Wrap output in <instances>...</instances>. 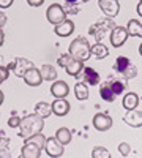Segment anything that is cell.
<instances>
[{
    "label": "cell",
    "mask_w": 142,
    "mask_h": 158,
    "mask_svg": "<svg viewBox=\"0 0 142 158\" xmlns=\"http://www.w3.org/2000/svg\"><path fill=\"white\" fill-rule=\"evenodd\" d=\"M126 32L131 36H140L142 38V24L136 19H130L128 21V25H126Z\"/></svg>",
    "instance_id": "20"
},
{
    "label": "cell",
    "mask_w": 142,
    "mask_h": 158,
    "mask_svg": "<svg viewBox=\"0 0 142 158\" xmlns=\"http://www.w3.org/2000/svg\"><path fill=\"white\" fill-rule=\"evenodd\" d=\"M24 81H25V84L27 85H30V87H36V85H40L41 84V81H43V77H41V73H40V70H36L35 67H32V68H29L27 71L24 73Z\"/></svg>",
    "instance_id": "12"
},
{
    "label": "cell",
    "mask_w": 142,
    "mask_h": 158,
    "mask_svg": "<svg viewBox=\"0 0 142 158\" xmlns=\"http://www.w3.org/2000/svg\"><path fill=\"white\" fill-rule=\"evenodd\" d=\"M99 94H101V98L104 100V101H114L115 100V94L112 92V89L109 87V84L108 82H104L101 87H99Z\"/></svg>",
    "instance_id": "26"
},
{
    "label": "cell",
    "mask_w": 142,
    "mask_h": 158,
    "mask_svg": "<svg viewBox=\"0 0 142 158\" xmlns=\"http://www.w3.org/2000/svg\"><path fill=\"white\" fill-rule=\"evenodd\" d=\"M25 141H32V142H35L36 146H40V147H41V150L44 149V144H46V138H44L41 133H36V135H33V136H30V138H25Z\"/></svg>",
    "instance_id": "28"
},
{
    "label": "cell",
    "mask_w": 142,
    "mask_h": 158,
    "mask_svg": "<svg viewBox=\"0 0 142 158\" xmlns=\"http://www.w3.org/2000/svg\"><path fill=\"white\" fill-rule=\"evenodd\" d=\"M13 2L14 0H0V8H8L13 5Z\"/></svg>",
    "instance_id": "33"
},
{
    "label": "cell",
    "mask_w": 142,
    "mask_h": 158,
    "mask_svg": "<svg viewBox=\"0 0 142 158\" xmlns=\"http://www.w3.org/2000/svg\"><path fill=\"white\" fill-rule=\"evenodd\" d=\"M44 118L41 115H38L36 112L32 115H27L21 118V123H19V135L25 139V138H30L36 133H41L43 127H44Z\"/></svg>",
    "instance_id": "1"
},
{
    "label": "cell",
    "mask_w": 142,
    "mask_h": 158,
    "mask_svg": "<svg viewBox=\"0 0 142 158\" xmlns=\"http://www.w3.org/2000/svg\"><path fill=\"white\" fill-rule=\"evenodd\" d=\"M8 74H10V68L8 67H0V84L8 77Z\"/></svg>",
    "instance_id": "32"
},
{
    "label": "cell",
    "mask_w": 142,
    "mask_h": 158,
    "mask_svg": "<svg viewBox=\"0 0 142 158\" xmlns=\"http://www.w3.org/2000/svg\"><path fill=\"white\" fill-rule=\"evenodd\" d=\"M139 54H140V56H142V44H140V46H139Z\"/></svg>",
    "instance_id": "41"
},
{
    "label": "cell",
    "mask_w": 142,
    "mask_h": 158,
    "mask_svg": "<svg viewBox=\"0 0 142 158\" xmlns=\"http://www.w3.org/2000/svg\"><path fill=\"white\" fill-rule=\"evenodd\" d=\"M81 2H88V0H81Z\"/></svg>",
    "instance_id": "42"
},
{
    "label": "cell",
    "mask_w": 142,
    "mask_h": 158,
    "mask_svg": "<svg viewBox=\"0 0 142 158\" xmlns=\"http://www.w3.org/2000/svg\"><path fill=\"white\" fill-rule=\"evenodd\" d=\"M117 74H119V73H117ZM106 82L109 84V87L112 89V92L115 94V97H117V95H122L123 92H125L128 79H126L125 76L119 74V77H109V79H108Z\"/></svg>",
    "instance_id": "11"
},
{
    "label": "cell",
    "mask_w": 142,
    "mask_h": 158,
    "mask_svg": "<svg viewBox=\"0 0 142 158\" xmlns=\"http://www.w3.org/2000/svg\"><path fill=\"white\" fill-rule=\"evenodd\" d=\"M8 142H10V139H3V138H0V152L5 150V149L8 147Z\"/></svg>",
    "instance_id": "34"
},
{
    "label": "cell",
    "mask_w": 142,
    "mask_h": 158,
    "mask_svg": "<svg viewBox=\"0 0 142 158\" xmlns=\"http://www.w3.org/2000/svg\"><path fill=\"white\" fill-rule=\"evenodd\" d=\"M59 65L65 68V71H67L68 74H71V76H76L77 73L84 68V62L74 59L71 54H63V56H60Z\"/></svg>",
    "instance_id": "5"
},
{
    "label": "cell",
    "mask_w": 142,
    "mask_h": 158,
    "mask_svg": "<svg viewBox=\"0 0 142 158\" xmlns=\"http://www.w3.org/2000/svg\"><path fill=\"white\" fill-rule=\"evenodd\" d=\"M137 13H139V16H142V0H140L139 5H137Z\"/></svg>",
    "instance_id": "37"
},
{
    "label": "cell",
    "mask_w": 142,
    "mask_h": 158,
    "mask_svg": "<svg viewBox=\"0 0 142 158\" xmlns=\"http://www.w3.org/2000/svg\"><path fill=\"white\" fill-rule=\"evenodd\" d=\"M40 73H41V77L44 81H54V79H57V70L52 65H43Z\"/></svg>",
    "instance_id": "22"
},
{
    "label": "cell",
    "mask_w": 142,
    "mask_h": 158,
    "mask_svg": "<svg viewBox=\"0 0 142 158\" xmlns=\"http://www.w3.org/2000/svg\"><path fill=\"white\" fill-rule=\"evenodd\" d=\"M92 46L88 44V41L85 38H76L74 41L70 44V54L81 60V62H85L90 59V56H92V49H90Z\"/></svg>",
    "instance_id": "2"
},
{
    "label": "cell",
    "mask_w": 142,
    "mask_h": 158,
    "mask_svg": "<svg viewBox=\"0 0 142 158\" xmlns=\"http://www.w3.org/2000/svg\"><path fill=\"white\" fill-rule=\"evenodd\" d=\"M32 67H33V63L30 60H27V59H14L11 62V70L14 71V74L18 77H22L24 73L27 71L29 68H32Z\"/></svg>",
    "instance_id": "13"
},
{
    "label": "cell",
    "mask_w": 142,
    "mask_h": 158,
    "mask_svg": "<svg viewBox=\"0 0 142 158\" xmlns=\"http://www.w3.org/2000/svg\"><path fill=\"white\" fill-rule=\"evenodd\" d=\"M139 104V97L136 94H133V92H130V94H126L125 98H123V108L126 111L130 109H136V106Z\"/></svg>",
    "instance_id": "21"
},
{
    "label": "cell",
    "mask_w": 142,
    "mask_h": 158,
    "mask_svg": "<svg viewBox=\"0 0 142 158\" xmlns=\"http://www.w3.org/2000/svg\"><path fill=\"white\" fill-rule=\"evenodd\" d=\"M46 16H47V21H49L51 24L57 25V24H60L62 21L67 19V13H65V10H63L62 5L52 3V5L47 8V15H46Z\"/></svg>",
    "instance_id": "6"
},
{
    "label": "cell",
    "mask_w": 142,
    "mask_h": 158,
    "mask_svg": "<svg viewBox=\"0 0 142 158\" xmlns=\"http://www.w3.org/2000/svg\"><path fill=\"white\" fill-rule=\"evenodd\" d=\"M19 123H21V118H19L18 115H13V117H10L8 125H10L11 128H18V127H19Z\"/></svg>",
    "instance_id": "31"
},
{
    "label": "cell",
    "mask_w": 142,
    "mask_h": 158,
    "mask_svg": "<svg viewBox=\"0 0 142 158\" xmlns=\"http://www.w3.org/2000/svg\"><path fill=\"white\" fill-rule=\"evenodd\" d=\"M119 152L123 155V156H128L130 155V152H131V146L128 142H122L120 146H119Z\"/></svg>",
    "instance_id": "30"
},
{
    "label": "cell",
    "mask_w": 142,
    "mask_h": 158,
    "mask_svg": "<svg viewBox=\"0 0 142 158\" xmlns=\"http://www.w3.org/2000/svg\"><path fill=\"white\" fill-rule=\"evenodd\" d=\"M123 120H125L126 125H130V127H133V128H139V127H142V112H140V111L130 109V111L125 114Z\"/></svg>",
    "instance_id": "16"
},
{
    "label": "cell",
    "mask_w": 142,
    "mask_h": 158,
    "mask_svg": "<svg viewBox=\"0 0 142 158\" xmlns=\"http://www.w3.org/2000/svg\"><path fill=\"white\" fill-rule=\"evenodd\" d=\"M114 27H115V24H114L112 19H99L98 22H95L92 27L88 29V32L96 40V43H99L108 33H111V30Z\"/></svg>",
    "instance_id": "4"
},
{
    "label": "cell",
    "mask_w": 142,
    "mask_h": 158,
    "mask_svg": "<svg viewBox=\"0 0 142 158\" xmlns=\"http://www.w3.org/2000/svg\"><path fill=\"white\" fill-rule=\"evenodd\" d=\"M51 108H52V112L55 115H67L68 111H70V103L65 100V98H57L52 104H51Z\"/></svg>",
    "instance_id": "18"
},
{
    "label": "cell",
    "mask_w": 142,
    "mask_h": 158,
    "mask_svg": "<svg viewBox=\"0 0 142 158\" xmlns=\"http://www.w3.org/2000/svg\"><path fill=\"white\" fill-rule=\"evenodd\" d=\"M74 94H76V98L79 100V101L87 100V98H88V89H87L85 82H82V81L77 82V84L74 85Z\"/></svg>",
    "instance_id": "23"
},
{
    "label": "cell",
    "mask_w": 142,
    "mask_h": 158,
    "mask_svg": "<svg viewBox=\"0 0 142 158\" xmlns=\"http://www.w3.org/2000/svg\"><path fill=\"white\" fill-rule=\"evenodd\" d=\"M73 32H74V24L70 19H65V21H62L60 24L55 25V33L59 36H68Z\"/></svg>",
    "instance_id": "19"
},
{
    "label": "cell",
    "mask_w": 142,
    "mask_h": 158,
    "mask_svg": "<svg viewBox=\"0 0 142 158\" xmlns=\"http://www.w3.org/2000/svg\"><path fill=\"white\" fill-rule=\"evenodd\" d=\"M43 2L44 0H27V3L30 6H40V5H43Z\"/></svg>",
    "instance_id": "35"
},
{
    "label": "cell",
    "mask_w": 142,
    "mask_h": 158,
    "mask_svg": "<svg viewBox=\"0 0 142 158\" xmlns=\"http://www.w3.org/2000/svg\"><path fill=\"white\" fill-rule=\"evenodd\" d=\"M21 155H22L24 158H40V155H41V147L36 146V144L32 142V141H25L24 147H22V150H21Z\"/></svg>",
    "instance_id": "15"
},
{
    "label": "cell",
    "mask_w": 142,
    "mask_h": 158,
    "mask_svg": "<svg viewBox=\"0 0 142 158\" xmlns=\"http://www.w3.org/2000/svg\"><path fill=\"white\" fill-rule=\"evenodd\" d=\"M92 49V54L96 57V59H104L109 56V49L104 46V44H101V43H96L93 44V48H90Z\"/></svg>",
    "instance_id": "25"
},
{
    "label": "cell",
    "mask_w": 142,
    "mask_h": 158,
    "mask_svg": "<svg viewBox=\"0 0 142 158\" xmlns=\"http://www.w3.org/2000/svg\"><path fill=\"white\" fill-rule=\"evenodd\" d=\"M76 77L79 79V81L85 82V84H90V85H96L99 82V73L96 70H93V68H88V67L82 68L79 73L76 74Z\"/></svg>",
    "instance_id": "7"
},
{
    "label": "cell",
    "mask_w": 142,
    "mask_h": 158,
    "mask_svg": "<svg viewBox=\"0 0 142 158\" xmlns=\"http://www.w3.org/2000/svg\"><path fill=\"white\" fill-rule=\"evenodd\" d=\"M68 84L65 81H55L52 85H51V94H52L55 98H65L68 95Z\"/></svg>",
    "instance_id": "17"
},
{
    "label": "cell",
    "mask_w": 142,
    "mask_h": 158,
    "mask_svg": "<svg viewBox=\"0 0 142 158\" xmlns=\"http://www.w3.org/2000/svg\"><path fill=\"white\" fill-rule=\"evenodd\" d=\"M5 24H6V16H5V13L0 11V29H2Z\"/></svg>",
    "instance_id": "36"
},
{
    "label": "cell",
    "mask_w": 142,
    "mask_h": 158,
    "mask_svg": "<svg viewBox=\"0 0 142 158\" xmlns=\"http://www.w3.org/2000/svg\"><path fill=\"white\" fill-rule=\"evenodd\" d=\"M44 149L47 152L49 156H62L63 155V144L57 139V138H49L46 139Z\"/></svg>",
    "instance_id": "10"
},
{
    "label": "cell",
    "mask_w": 142,
    "mask_h": 158,
    "mask_svg": "<svg viewBox=\"0 0 142 158\" xmlns=\"http://www.w3.org/2000/svg\"><path fill=\"white\" fill-rule=\"evenodd\" d=\"M35 111H36L38 115H41L43 118H46V117H49L51 114H52V108H51V104L46 103V101H40V103H38L35 106Z\"/></svg>",
    "instance_id": "24"
},
{
    "label": "cell",
    "mask_w": 142,
    "mask_h": 158,
    "mask_svg": "<svg viewBox=\"0 0 142 158\" xmlns=\"http://www.w3.org/2000/svg\"><path fill=\"white\" fill-rule=\"evenodd\" d=\"M114 71L119 73V74H122V76H125L126 79H133V77H136V74H137L136 65L131 63L130 59H126L125 56H119L117 59H115Z\"/></svg>",
    "instance_id": "3"
},
{
    "label": "cell",
    "mask_w": 142,
    "mask_h": 158,
    "mask_svg": "<svg viewBox=\"0 0 142 158\" xmlns=\"http://www.w3.org/2000/svg\"><path fill=\"white\" fill-rule=\"evenodd\" d=\"M2 103H3V92L0 90V106H2Z\"/></svg>",
    "instance_id": "40"
},
{
    "label": "cell",
    "mask_w": 142,
    "mask_h": 158,
    "mask_svg": "<svg viewBox=\"0 0 142 158\" xmlns=\"http://www.w3.org/2000/svg\"><path fill=\"white\" fill-rule=\"evenodd\" d=\"M55 138L65 146V144H68L71 141V131L68 128H59L57 133H55Z\"/></svg>",
    "instance_id": "27"
},
{
    "label": "cell",
    "mask_w": 142,
    "mask_h": 158,
    "mask_svg": "<svg viewBox=\"0 0 142 158\" xmlns=\"http://www.w3.org/2000/svg\"><path fill=\"white\" fill-rule=\"evenodd\" d=\"M93 127L98 131H108L112 127V118L106 114H103V112H98L93 117Z\"/></svg>",
    "instance_id": "14"
},
{
    "label": "cell",
    "mask_w": 142,
    "mask_h": 158,
    "mask_svg": "<svg viewBox=\"0 0 142 158\" xmlns=\"http://www.w3.org/2000/svg\"><path fill=\"white\" fill-rule=\"evenodd\" d=\"M65 2H67V3H79L81 0H65Z\"/></svg>",
    "instance_id": "39"
},
{
    "label": "cell",
    "mask_w": 142,
    "mask_h": 158,
    "mask_svg": "<svg viewBox=\"0 0 142 158\" xmlns=\"http://www.w3.org/2000/svg\"><path fill=\"white\" fill-rule=\"evenodd\" d=\"M3 40H5V36H3V32H2V29H0V46L3 44Z\"/></svg>",
    "instance_id": "38"
},
{
    "label": "cell",
    "mask_w": 142,
    "mask_h": 158,
    "mask_svg": "<svg viewBox=\"0 0 142 158\" xmlns=\"http://www.w3.org/2000/svg\"><path fill=\"white\" fill-rule=\"evenodd\" d=\"M109 36H111V44L114 48H120L128 40V36H130V35H128V32H126L125 27H120V25L117 27V25H115V27L111 30V35Z\"/></svg>",
    "instance_id": "9"
},
{
    "label": "cell",
    "mask_w": 142,
    "mask_h": 158,
    "mask_svg": "<svg viewBox=\"0 0 142 158\" xmlns=\"http://www.w3.org/2000/svg\"><path fill=\"white\" fill-rule=\"evenodd\" d=\"M98 5H99V10L109 18H115L120 11L119 0H99Z\"/></svg>",
    "instance_id": "8"
},
{
    "label": "cell",
    "mask_w": 142,
    "mask_h": 158,
    "mask_svg": "<svg viewBox=\"0 0 142 158\" xmlns=\"http://www.w3.org/2000/svg\"><path fill=\"white\" fill-rule=\"evenodd\" d=\"M92 156H93V158H109L111 153H109V150L104 149V147H95L93 152H92Z\"/></svg>",
    "instance_id": "29"
}]
</instances>
